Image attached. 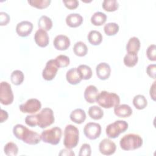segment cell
<instances>
[{"label":"cell","mask_w":156,"mask_h":156,"mask_svg":"<svg viewBox=\"0 0 156 156\" xmlns=\"http://www.w3.org/2000/svg\"><path fill=\"white\" fill-rule=\"evenodd\" d=\"M13 133L17 139L29 145L37 144L41 140V135L20 124L13 127Z\"/></svg>","instance_id":"6da1fadb"},{"label":"cell","mask_w":156,"mask_h":156,"mask_svg":"<svg viewBox=\"0 0 156 156\" xmlns=\"http://www.w3.org/2000/svg\"><path fill=\"white\" fill-rule=\"evenodd\" d=\"M143 141L139 135L129 133L122 136L119 141L120 147L126 151H133L141 147Z\"/></svg>","instance_id":"7a4b0ae2"},{"label":"cell","mask_w":156,"mask_h":156,"mask_svg":"<svg viewBox=\"0 0 156 156\" xmlns=\"http://www.w3.org/2000/svg\"><path fill=\"white\" fill-rule=\"evenodd\" d=\"M96 102L102 108H111L119 104L120 98L115 93L102 91L99 93Z\"/></svg>","instance_id":"3957f363"},{"label":"cell","mask_w":156,"mask_h":156,"mask_svg":"<svg viewBox=\"0 0 156 156\" xmlns=\"http://www.w3.org/2000/svg\"><path fill=\"white\" fill-rule=\"evenodd\" d=\"M79 140V129L72 124L67 125L64 130L63 145L67 149H73L77 146Z\"/></svg>","instance_id":"277c9868"},{"label":"cell","mask_w":156,"mask_h":156,"mask_svg":"<svg viewBox=\"0 0 156 156\" xmlns=\"http://www.w3.org/2000/svg\"><path fill=\"white\" fill-rule=\"evenodd\" d=\"M35 115L37 125L41 129L51 126L55 121L53 110L50 108H44Z\"/></svg>","instance_id":"5b68a950"},{"label":"cell","mask_w":156,"mask_h":156,"mask_svg":"<svg viewBox=\"0 0 156 156\" xmlns=\"http://www.w3.org/2000/svg\"><path fill=\"white\" fill-rule=\"evenodd\" d=\"M62 135V129L57 126H55L43 131L41 133V138L44 143L52 145H57L60 143Z\"/></svg>","instance_id":"8992f818"},{"label":"cell","mask_w":156,"mask_h":156,"mask_svg":"<svg viewBox=\"0 0 156 156\" xmlns=\"http://www.w3.org/2000/svg\"><path fill=\"white\" fill-rule=\"evenodd\" d=\"M128 123L123 120H117L108 124L105 129L107 136L109 138H116L121 133L126 131L128 129Z\"/></svg>","instance_id":"52a82bcc"},{"label":"cell","mask_w":156,"mask_h":156,"mask_svg":"<svg viewBox=\"0 0 156 156\" xmlns=\"http://www.w3.org/2000/svg\"><path fill=\"white\" fill-rule=\"evenodd\" d=\"M14 99V96L10 84L7 82H1L0 84V102L2 105H9Z\"/></svg>","instance_id":"ba28073f"},{"label":"cell","mask_w":156,"mask_h":156,"mask_svg":"<svg viewBox=\"0 0 156 156\" xmlns=\"http://www.w3.org/2000/svg\"><path fill=\"white\" fill-rule=\"evenodd\" d=\"M41 108V102L35 98L28 99L26 102L21 104L19 107L20 110L23 113L34 114L38 112Z\"/></svg>","instance_id":"9c48e42d"},{"label":"cell","mask_w":156,"mask_h":156,"mask_svg":"<svg viewBox=\"0 0 156 156\" xmlns=\"http://www.w3.org/2000/svg\"><path fill=\"white\" fill-rule=\"evenodd\" d=\"M58 68L59 67L55 59H51L48 60L42 71L43 78L48 81L52 80L55 77Z\"/></svg>","instance_id":"30bf717a"},{"label":"cell","mask_w":156,"mask_h":156,"mask_svg":"<svg viewBox=\"0 0 156 156\" xmlns=\"http://www.w3.org/2000/svg\"><path fill=\"white\" fill-rule=\"evenodd\" d=\"M83 133L89 140H96L99 137L101 133V126L98 123L88 122L84 126Z\"/></svg>","instance_id":"8fae6325"},{"label":"cell","mask_w":156,"mask_h":156,"mask_svg":"<svg viewBox=\"0 0 156 156\" xmlns=\"http://www.w3.org/2000/svg\"><path fill=\"white\" fill-rule=\"evenodd\" d=\"M116 149L115 143L108 138H104L99 144V152L105 155H111L113 154Z\"/></svg>","instance_id":"7c38bea8"},{"label":"cell","mask_w":156,"mask_h":156,"mask_svg":"<svg viewBox=\"0 0 156 156\" xmlns=\"http://www.w3.org/2000/svg\"><path fill=\"white\" fill-rule=\"evenodd\" d=\"M33 30V24L28 21H23L16 25V32L21 37L29 36Z\"/></svg>","instance_id":"4fadbf2b"},{"label":"cell","mask_w":156,"mask_h":156,"mask_svg":"<svg viewBox=\"0 0 156 156\" xmlns=\"http://www.w3.org/2000/svg\"><path fill=\"white\" fill-rule=\"evenodd\" d=\"M71 44L69 38L64 35H57L53 41L54 48L59 51H65L69 47Z\"/></svg>","instance_id":"5bb4252c"},{"label":"cell","mask_w":156,"mask_h":156,"mask_svg":"<svg viewBox=\"0 0 156 156\" xmlns=\"http://www.w3.org/2000/svg\"><path fill=\"white\" fill-rule=\"evenodd\" d=\"M34 40L37 46L41 48H45L49 44V38L46 31L39 29L35 34Z\"/></svg>","instance_id":"9a60e30c"},{"label":"cell","mask_w":156,"mask_h":156,"mask_svg":"<svg viewBox=\"0 0 156 156\" xmlns=\"http://www.w3.org/2000/svg\"><path fill=\"white\" fill-rule=\"evenodd\" d=\"M96 71L98 77L101 80H104L109 78L111 73V68L108 63L102 62L96 66Z\"/></svg>","instance_id":"2e32d148"},{"label":"cell","mask_w":156,"mask_h":156,"mask_svg":"<svg viewBox=\"0 0 156 156\" xmlns=\"http://www.w3.org/2000/svg\"><path fill=\"white\" fill-rule=\"evenodd\" d=\"M99 93V91L96 87L93 85H90L88 86L85 90L84 98L87 102L90 104H93L96 102Z\"/></svg>","instance_id":"e0dca14e"},{"label":"cell","mask_w":156,"mask_h":156,"mask_svg":"<svg viewBox=\"0 0 156 156\" xmlns=\"http://www.w3.org/2000/svg\"><path fill=\"white\" fill-rule=\"evenodd\" d=\"M114 113L120 118H127L132 114V109L127 104H119L114 107Z\"/></svg>","instance_id":"ac0fdd59"},{"label":"cell","mask_w":156,"mask_h":156,"mask_svg":"<svg viewBox=\"0 0 156 156\" xmlns=\"http://www.w3.org/2000/svg\"><path fill=\"white\" fill-rule=\"evenodd\" d=\"M66 79L68 82L71 85H77L82 80L77 68H73L69 69L66 74Z\"/></svg>","instance_id":"d6986e66"},{"label":"cell","mask_w":156,"mask_h":156,"mask_svg":"<svg viewBox=\"0 0 156 156\" xmlns=\"http://www.w3.org/2000/svg\"><path fill=\"white\" fill-rule=\"evenodd\" d=\"M83 22V17L79 13H70L66 18V23L70 27H77Z\"/></svg>","instance_id":"ffe728a7"},{"label":"cell","mask_w":156,"mask_h":156,"mask_svg":"<svg viewBox=\"0 0 156 156\" xmlns=\"http://www.w3.org/2000/svg\"><path fill=\"white\" fill-rule=\"evenodd\" d=\"M69 118L74 123L80 124L86 119V113L81 108H76L71 112Z\"/></svg>","instance_id":"44dd1931"},{"label":"cell","mask_w":156,"mask_h":156,"mask_svg":"<svg viewBox=\"0 0 156 156\" xmlns=\"http://www.w3.org/2000/svg\"><path fill=\"white\" fill-rule=\"evenodd\" d=\"M140 46L141 43L140 40L136 37H133L129 40L126 44V51L127 52L137 54L140 49Z\"/></svg>","instance_id":"7402d4cb"},{"label":"cell","mask_w":156,"mask_h":156,"mask_svg":"<svg viewBox=\"0 0 156 156\" xmlns=\"http://www.w3.org/2000/svg\"><path fill=\"white\" fill-rule=\"evenodd\" d=\"M87 38L91 44L97 46L101 43L102 41V35L100 32L93 30L89 32L87 35Z\"/></svg>","instance_id":"603a6c76"},{"label":"cell","mask_w":156,"mask_h":156,"mask_svg":"<svg viewBox=\"0 0 156 156\" xmlns=\"http://www.w3.org/2000/svg\"><path fill=\"white\" fill-rule=\"evenodd\" d=\"M107 20V15L101 12H95L91 17V23L96 26H100L104 24Z\"/></svg>","instance_id":"cb8c5ba5"},{"label":"cell","mask_w":156,"mask_h":156,"mask_svg":"<svg viewBox=\"0 0 156 156\" xmlns=\"http://www.w3.org/2000/svg\"><path fill=\"white\" fill-rule=\"evenodd\" d=\"M138 61V57L136 53L127 52L124 57V65L129 68L135 66Z\"/></svg>","instance_id":"d4e9b609"},{"label":"cell","mask_w":156,"mask_h":156,"mask_svg":"<svg viewBox=\"0 0 156 156\" xmlns=\"http://www.w3.org/2000/svg\"><path fill=\"white\" fill-rule=\"evenodd\" d=\"M38 26L41 29L48 31L50 30L52 27V21L48 16L43 15L38 21Z\"/></svg>","instance_id":"484cf974"},{"label":"cell","mask_w":156,"mask_h":156,"mask_svg":"<svg viewBox=\"0 0 156 156\" xmlns=\"http://www.w3.org/2000/svg\"><path fill=\"white\" fill-rule=\"evenodd\" d=\"M73 51L77 56L83 57L86 55L88 52V48L83 42L77 41L74 45Z\"/></svg>","instance_id":"4316f807"},{"label":"cell","mask_w":156,"mask_h":156,"mask_svg":"<svg viewBox=\"0 0 156 156\" xmlns=\"http://www.w3.org/2000/svg\"><path fill=\"white\" fill-rule=\"evenodd\" d=\"M134 107L138 110H143L147 105L146 98L142 94L136 95L132 101Z\"/></svg>","instance_id":"83f0119b"},{"label":"cell","mask_w":156,"mask_h":156,"mask_svg":"<svg viewBox=\"0 0 156 156\" xmlns=\"http://www.w3.org/2000/svg\"><path fill=\"white\" fill-rule=\"evenodd\" d=\"M77 71L83 80H88L92 76V70L91 68L86 65H80L77 68Z\"/></svg>","instance_id":"f1b7e54d"},{"label":"cell","mask_w":156,"mask_h":156,"mask_svg":"<svg viewBox=\"0 0 156 156\" xmlns=\"http://www.w3.org/2000/svg\"><path fill=\"white\" fill-rule=\"evenodd\" d=\"M88 115L91 119L94 120H99L103 117L104 112L101 107L97 105H93L89 108Z\"/></svg>","instance_id":"f546056e"},{"label":"cell","mask_w":156,"mask_h":156,"mask_svg":"<svg viewBox=\"0 0 156 156\" xmlns=\"http://www.w3.org/2000/svg\"><path fill=\"white\" fill-rule=\"evenodd\" d=\"M24 79L23 73L20 70L13 71L10 76V80L13 84L15 85H21Z\"/></svg>","instance_id":"4dcf8cb0"},{"label":"cell","mask_w":156,"mask_h":156,"mask_svg":"<svg viewBox=\"0 0 156 156\" xmlns=\"http://www.w3.org/2000/svg\"><path fill=\"white\" fill-rule=\"evenodd\" d=\"M119 29V27L118 24L115 23H108L104 27V32L108 36H113L116 35L118 32Z\"/></svg>","instance_id":"1f68e13d"},{"label":"cell","mask_w":156,"mask_h":156,"mask_svg":"<svg viewBox=\"0 0 156 156\" xmlns=\"http://www.w3.org/2000/svg\"><path fill=\"white\" fill-rule=\"evenodd\" d=\"M102 5L104 10L109 12H115L119 7V4L116 0H104Z\"/></svg>","instance_id":"d6a6232c"},{"label":"cell","mask_w":156,"mask_h":156,"mask_svg":"<svg viewBox=\"0 0 156 156\" xmlns=\"http://www.w3.org/2000/svg\"><path fill=\"white\" fill-rule=\"evenodd\" d=\"M4 152L8 156H15L18 154V147L15 143L9 142L5 145Z\"/></svg>","instance_id":"836d02e7"},{"label":"cell","mask_w":156,"mask_h":156,"mask_svg":"<svg viewBox=\"0 0 156 156\" xmlns=\"http://www.w3.org/2000/svg\"><path fill=\"white\" fill-rule=\"evenodd\" d=\"M27 2L32 7L39 9H43L47 8L51 4V0H31L28 1Z\"/></svg>","instance_id":"e575fe53"},{"label":"cell","mask_w":156,"mask_h":156,"mask_svg":"<svg viewBox=\"0 0 156 156\" xmlns=\"http://www.w3.org/2000/svg\"><path fill=\"white\" fill-rule=\"evenodd\" d=\"M55 60L60 68H65L69 65L70 60L69 58L65 55H59L57 56L55 58Z\"/></svg>","instance_id":"d590c367"},{"label":"cell","mask_w":156,"mask_h":156,"mask_svg":"<svg viewBox=\"0 0 156 156\" xmlns=\"http://www.w3.org/2000/svg\"><path fill=\"white\" fill-rule=\"evenodd\" d=\"M156 46L155 44H151L146 50V55L147 58L155 62L156 60Z\"/></svg>","instance_id":"8d00e7d4"},{"label":"cell","mask_w":156,"mask_h":156,"mask_svg":"<svg viewBox=\"0 0 156 156\" xmlns=\"http://www.w3.org/2000/svg\"><path fill=\"white\" fill-rule=\"evenodd\" d=\"M91 154V146L88 143L83 144L79 151V156H90Z\"/></svg>","instance_id":"74e56055"},{"label":"cell","mask_w":156,"mask_h":156,"mask_svg":"<svg viewBox=\"0 0 156 156\" xmlns=\"http://www.w3.org/2000/svg\"><path fill=\"white\" fill-rule=\"evenodd\" d=\"M65 6L70 10H73L76 9L79 6V1L77 0H67L63 1Z\"/></svg>","instance_id":"f35d334b"},{"label":"cell","mask_w":156,"mask_h":156,"mask_svg":"<svg viewBox=\"0 0 156 156\" xmlns=\"http://www.w3.org/2000/svg\"><path fill=\"white\" fill-rule=\"evenodd\" d=\"M146 73L150 77L155 79L156 76V65L155 64L149 65L146 68Z\"/></svg>","instance_id":"ab89813d"},{"label":"cell","mask_w":156,"mask_h":156,"mask_svg":"<svg viewBox=\"0 0 156 156\" xmlns=\"http://www.w3.org/2000/svg\"><path fill=\"white\" fill-rule=\"evenodd\" d=\"M10 18L9 15L4 12H0V25L6 26L10 21Z\"/></svg>","instance_id":"60d3db41"},{"label":"cell","mask_w":156,"mask_h":156,"mask_svg":"<svg viewBox=\"0 0 156 156\" xmlns=\"http://www.w3.org/2000/svg\"><path fill=\"white\" fill-rule=\"evenodd\" d=\"M59 155H75V154L70 149H62L58 154Z\"/></svg>","instance_id":"b9f144b4"},{"label":"cell","mask_w":156,"mask_h":156,"mask_svg":"<svg viewBox=\"0 0 156 156\" xmlns=\"http://www.w3.org/2000/svg\"><path fill=\"white\" fill-rule=\"evenodd\" d=\"M150 96L152 99L153 101H155V81L153 82L152 85L151 86V88L149 90Z\"/></svg>","instance_id":"7bdbcfd3"},{"label":"cell","mask_w":156,"mask_h":156,"mask_svg":"<svg viewBox=\"0 0 156 156\" xmlns=\"http://www.w3.org/2000/svg\"><path fill=\"white\" fill-rule=\"evenodd\" d=\"M8 117H9V115L7 112L4 110L1 109V115H0V122L2 123L5 121H6L8 119Z\"/></svg>","instance_id":"ee69618b"}]
</instances>
